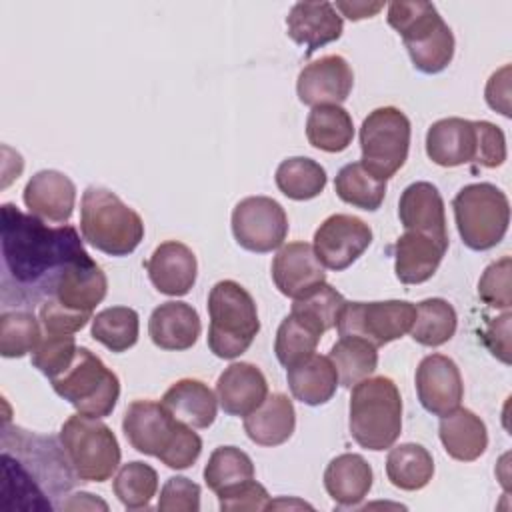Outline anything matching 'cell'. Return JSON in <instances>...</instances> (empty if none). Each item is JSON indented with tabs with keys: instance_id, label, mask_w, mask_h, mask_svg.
Returning a JSON list of instances; mask_svg holds the SVG:
<instances>
[{
	"instance_id": "1",
	"label": "cell",
	"mask_w": 512,
	"mask_h": 512,
	"mask_svg": "<svg viewBox=\"0 0 512 512\" xmlns=\"http://www.w3.org/2000/svg\"><path fill=\"white\" fill-rule=\"evenodd\" d=\"M88 256L74 226H48L2 204V296L16 290L22 302L50 298L60 274Z\"/></svg>"
},
{
	"instance_id": "2",
	"label": "cell",
	"mask_w": 512,
	"mask_h": 512,
	"mask_svg": "<svg viewBox=\"0 0 512 512\" xmlns=\"http://www.w3.org/2000/svg\"><path fill=\"white\" fill-rule=\"evenodd\" d=\"M350 436L366 450L392 448L402 432V398L388 376H368L352 386Z\"/></svg>"
},
{
	"instance_id": "3",
	"label": "cell",
	"mask_w": 512,
	"mask_h": 512,
	"mask_svg": "<svg viewBox=\"0 0 512 512\" xmlns=\"http://www.w3.org/2000/svg\"><path fill=\"white\" fill-rule=\"evenodd\" d=\"M388 24L400 34L416 70L438 74L454 58V34L430 2H390Z\"/></svg>"
},
{
	"instance_id": "4",
	"label": "cell",
	"mask_w": 512,
	"mask_h": 512,
	"mask_svg": "<svg viewBox=\"0 0 512 512\" xmlns=\"http://www.w3.org/2000/svg\"><path fill=\"white\" fill-rule=\"evenodd\" d=\"M82 238L108 256L132 254L144 238V222L112 190L88 186L80 202Z\"/></svg>"
},
{
	"instance_id": "5",
	"label": "cell",
	"mask_w": 512,
	"mask_h": 512,
	"mask_svg": "<svg viewBox=\"0 0 512 512\" xmlns=\"http://www.w3.org/2000/svg\"><path fill=\"white\" fill-rule=\"evenodd\" d=\"M208 314V348L218 358H238L260 332L256 302L234 280H220L210 288Z\"/></svg>"
},
{
	"instance_id": "6",
	"label": "cell",
	"mask_w": 512,
	"mask_h": 512,
	"mask_svg": "<svg viewBox=\"0 0 512 512\" xmlns=\"http://www.w3.org/2000/svg\"><path fill=\"white\" fill-rule=\"evenodd\" d=\"M454 220L470 250H490L502 242L510 224L508 196L490 182L468 184L452 200Z\"/></svg>"
},
{
	"instance_id": "7",
	"label": "cell",
	"mask_w": 512,
	"mask_h": 512,
	"mask_svg": "<svg viewBox=\"0 0 512 512\" xmlns=\"http://www.w3.org/2000/svg\"><path fill=\"white\" fill-rule=\"evenodd\" d=\"M58 438L78 480L106 482L120 466V444L100 418L78 412L62 424Z\"/></svg>"
},
{
	"instance_id": "8",
	"label": "cell",
	"mask_w": 512,
	"mask_h": 512,
	"mask_svg": "<svg viewBox=\"0 0 512 512\" xmlns=\"http://www.w3.org/2000/svg\"><path fill=\"white\" fill-rule=\"evenodd\" d=\"M50 382L54 392L70 402L76 412L92 418L110 416L120 396L118 376L84 346L76 350L72 364Z\"/></svg>"
},
{
	"instance_id": "9",
	"label": "cell",
	"mask_w": 512,
	"mask_h": 512,
	"mask_svg": "<svg viewBox=\"0 0 512 512\" xmlns=\"http://www.w3.org/2000/svg\"><path fill=\"white\" fill-rule=\"evenodd\" d=\"M410 120L394 106L372 110L360 126V164L380 180L394 176L410 150Z\"/></svg>"
},
{
	"instance_id": "10",
	"label": "cell",
	"mask_w": 512,
	"mask_h": 512,
	"mask_svg": "<svg viewBox=\"0 0 512 512\" xmlns=\"http://www.w3.org/2000/svg\"><path fill=\"white\" fill-rule=\"evenodd\" d=\"M414 316L416 306L406 300L346 302L336 328L338 336H358L380 348L410 332Z\"/></svg>"
},
{
	"instance_id": "11",
	"label": "cell",
	"mask_w": 512,
	"mask_h": 512,
	"mask_svg": "<svg viewBox=\"0 0 512 512\" xmlns=\"http://www.w3.org/2000/svg\"><path fill=\"white\" fill-rule=\"evenodd\" d=\"M232 234L244 250L266 254L284 244L288 216L274 198L248 196L232 210Z\"/></svg>"
},
{
	"instance_id": "12",
	"label": "cell",
	"mask_w": 512,
	"mask_h": 512,
	"mask_svg": "<svg viewBox=\"0 0 512 512\" xmlns=\"http://www.w3.org/2000/svg\"><path fill=\"white\" fill-rule=\"evenodd\" d=\"M372 242L370 226L358 216L332 214L314 232V254L328 270H346Z\"/></svg>"
},
{
	"instance_id": "13",
	"label": "cell",
	"mask_w": 512,
	"mask_h": 512,
	"mask_svg": "<svg viewBox=\"0 0 512 512\" xmlns=\"http://www.w3.org/2000/svg\"><path fill=\"white\" fill-rule=\"evenodd\" d=\"M416 394L424 410L446 416L464 398V384L456 362L444 354H428L416 368Z\"/></svg>"
},
{
	"instance_id": "14",
	"label": "cell",
	"mask_w": 512,
	"mask_h": 512,
	"mask_svg": "<svg viewBox=\"0 0 512 512\" xmlns=\"http://www.w3.org/2000/svg\"><path fill=\"white\" fill-rule=\"evenodd\" d=\"M354 86V72L346 58L338 54L322 56L306 64L296 80V92L306 106L344 102Z\"/></svg>"
},
{
	"instance_id": "15",
	"label": "cell",
	"mask_w": 512,
	"mask_h": 512,
	"mask_svg": "<svg viewBox=\"0 0 512 512\" xmlns=\"http://www.w3.org/2000/svg\"><path fill=\"white\" fill-rule=\"evenodd\" d=\"M178 424L166 406L154 400H134L122 418V430L130 446L154 458L170 444Z\"/></svg>"
},
{
	"instance_id": "16",
	"label": "cell",
	"mask_w": 512,
	"mask_h": 512,
	"mask_svg": "<svg viewBox=\"0 0 512 512\" xmlns=\"http://www.w3.org/2000/svg\"><path fill=\"white\" fill-rule=\"evenodd\" d=\"M28 212L42 222L64 224L70 220L76 202L74 182L58 170H40L24 186Z\"/></svg>"
},
{
	"instance_id": "17",
	"label": "cell",
	"mask_w": 512,
	"mask_h": 512,
	"mask_svg": "<svg viewBox=\"0 0 512 512\" xmlns=\"http://www.w3.org/2000/svg\"><path fill=\"white\" fill-rule=\"evenodd\" d=\"M272 280L280 294L300 298L326 282V272L308 242H290L272 260Z\"/></svg>"
},
{
	"instance_id": "18",
	"label": "cell",
	"mask_w": 512,
	"mask_h": 512,
	"mask_svg": "<svg viewBox=\"0 0 512 512\" xmlns=\"http://www.w3.org/2000/svg\"><path fill=\"white\" fill-rule=\"evenodd\" d=\"M144 266L150 282L160 294L184 296L196 284V256L186 244L178 240H166L156 246Z\"/></svg>"
},
{
	"instance_id": "19",
	"label": "cell",
	"mask_w": 512,
	"mask_h": 512,
	"mask_svg": "<svg viewBox=\"0 0 512 512\" xmlns=\"http://www.w3.org/2000/svg\"><path fill=\"white\" fill-rule=\"evenodd\" d=\"M342 16L330 2H298L286 16L288 36L306 48V56L342 36Z\"/></svg>"
},
{
	"instance_id": "20",
	"label": "cell",
	"mask_w": 512,
	"mask_h": 512,
	"mask_svg": "<svg viewBox=\"0 0 512 512\" xmlns=\"http://www.w3.org/2000/svg\"><path fill=\"white\" fill-rule=\"evenodd\" d=\"M478 130L474 120L442 118L436 120L426 132L428 158L444 168L470 164L476 160Z\"/></svg>"
},
{
	"instance_id": "21",
	"label": "cell",
	"mask_w": 512,
	"mask_h": 512,
	"mask_svg": "<svg viewBox=\"0 0 512 512\" xmlns=\"http://www.w3.org/2000/svg\"><path fill=\"white\" fill-rule=\"evenodd\" d=\"M108 292V280L102 268L88 256L70 264L56 280L54 298L60 306L92 316L94 308L104 300Z\"/></svg>"
},
{
	"instance_id": "22",
	"label": "cell",
	"mask_w": 512,
	"mask_h": 512,
	"mask_svg": "<svg viewBox=\"0 0 512 512\" xmlns=\"http://www.w3.org/2000/svg\"><path fill=\"white\" fill-rule=\"evenodd\" d=\"M268 396V382L262 370L250 362H234L218 376L216 398L230 416H248Z\"/></svg>"
},
{
	"instance_id": "23",
	"label": "cell",
	"mask_w": 512,
	"mask_h": 512,
	"mask_svg": "<svg viewBox=\"0 0 512 512\" xmlns=\"http://www.w3.org/2000/svg\"><path fill=\"white\" fill-rule=\"evenodd\" d=\"M398 216L404 230L448 242L444 200L434 184L414 182L406 186L398 202Z\"/></svg>"
},
{
	"instance_id": "24",
	"label": "cell",
	"mask_w": 512,
	"mask_h": 512,
	"mask_svg": "<svg viewBox=\"0 0 512 512\" xmlns=\"http://www.w3.org/2000/svg\"><path fill=\"white\" fill-rule=\"evenodd\" d=\"M394 272L402 284H422L438 270L448 242L406 230L394 242Z\"/></svg>"
},
{
	"instance_id": "25",
	"label": "cell",
	"mask_w": 512,
	"mask_h": 512,
	"mask_svg": "<svg viewBox=\"0 0 512 512\" xmlns=\"http://www.w3.org/2000/svg\"><path fill=\"white\" fill-rule=\"evenodd\" d=\"M202 324L198 312L188 302L170 300L156 306L148 320V334L162 350H188L196 344Z\"/></svg>"
},
{
	"instance_id": "26",
	"label": "cell",
	"mask_w": 512,
	"mask_h": 512,
	"mask_svg": "<svg viewBox=\"0 0 512 512\" xmlns=\"http://www.w3.org/2000/svg\"><path fill=\"white\" fill-rule=\"evenodd\" d=\"M166 410L182 424L190 428H208L216 420L218 398L216 394L196 378H182L174 382L160 400Z\"/></svg>"
},
{
	"instance_id": "27",
	"label": "cell",
	"mask_w": 512,
	"mask_h": 512,
	"mask_svg": "<svg viewBox=\"0 0 512 512\" xmlns=\"http://www.w3.org/2000/svg\"><path fill=\"white\" fill-rule=\"evenodd\" d=\"M372 466L364 456L346 452L330 460L324 470V488L338 506L360 504L372 488Z\"/></svg>"
},
{
	"instance_id": "28",
	"label": "cell",
	"mask_w": 512,
	"mask_h": 512,
	"mask_svg": "<svg viewBox=\"0 0 512 512\" xmlns=\"http://www.w3.org/2000/svg\"><path fill=\"white\" fill-rule=\"evenodd\" d=\"M296 428V412L292 400L274 392L248 416H244V432L258 446H280Z\"/></svg>"
},
{
	"instance_id": "29",
	"label": "cell",
	"mask_w": 512,
	"mask_h": 512,
	"mask_svg": "<svg viewBox=\"0 0 512 512\" xmlns=\"http://www.w3.org/2000/svg\"><path fill=\"white\" fill-rule=\"evenodd\" d=\"M438 434L446 454L460 462L478 460L488 446V432L482 418L460 406L440 418Z\"/></svg>"
},
{
	"instance_id": "30",
	"label": "cell",
	"mask_w": 512,
	"mask_h": 512,
	"mask_svg": "<svg viewBox=\"0 0 512 512\" xmlns=\"http://www.w3.org/2000/svg\"><path fill=\"white\" fill-rule=\"evenodd\" d=\"M288 388L296 400L308 406H320L332 400L338 388V374L328 356L312 354L286 368Z\"/></svg>"
},
{
	"instance_id": "31",
	"label": "cell",
	"mask_w": 512,
	"mask_h": 512,
	"mask_svg": "<svg viewBox=\"0 0 512 512\" xmlns=\"http://www.w3.org/2000/svg\"><path fill=\"white\" fill-rule=\"evenodd\" d=\"M306 138L322 152H342L352 144L354 138L352 116L338 104L314 106L306 120Z\"/></svg>"
},
{
	"instance_id": "32",
	"label": "cell",
	"mask_w": 512,
	"mask_h": 512,
	"mask_svg": "<svg viewBox=\"0 0 512 512\" xmlns=\"http://www.w3.org/2000/svg\"><path fill=\"white\" fill-rule=\"evenodd\" d=\"M386 476L400 490H422L434 476L432 454L414 442L394 446L386 458Z\"/></svg>"
},
{
	"instance_id": "33",
	"label": "cell",
	"mask_w": 512,
	"mask_h": 512,
	"mask_svg": "<svg viewBox=\"0 0 512 512\" xmlns=\"http://www.w3.org/2000/svg\"><path fill=\"white\" fill-rule=\"evenodd\" d=\"M378 348L358 336H340V340L330 348L328 358L332 360L338 384L352 388L360 380L368 378L378 366Z\"/></svg>"
},
{
	"instance_id": "34",
	"label": "cell",
	"mask_w": 512,
	"mask_h": 512,
	"mask_svg": "<svg viewBox=\"0 0 512 512\" xmlns=\"http://www.w3.org/2000/svg\"><path fill=\"white\" fill-rule=\"evenodd\" d=\"M458 326L454 306L444 298H428L416 304V316L410 326V336L422 346L446 344Z\"/></svg>"
},
{
	"instance_id": "35",
	"label": "cell",
	"mask_w": 512,
	"mask_h": 512,
	"mask_svg": "<svg viewBox=\"0 0 512 512\" xmlns=\"http://www.w3.org/2000/svg\"><path fill=\"white\" fill-rule=\"evenodd\" d=\"M322 330L312 324L308 318H304L298 312H290L278 326L276 340H274V352L282 366L290 368L304 358L312 356L320 338Z\"/></svg>"
},
{
	"instance_id": "36",
	"label": "cell",
	"mask_w": 512,
	"mask_h": 512,
	"mask_svg": "<svg viewBox=\"0 0 512 512\" xmlns=\"http://www.w3.org/2000/svg\"><path fill=\"white\" fill-rule=\"evenodd\" d=\"M276 186L290 200H312L326 188V170L312 158L292 156L278 164Z\"/></svg>"
},
{
	"instance_id": "37",
	"label": "cell",
	"mask_w": 512,
	"mask_h": 512,
	"mask_svg": "<svg viewBox=\"0 0 512 512\" xmlns=\"http://www.w3.org/2000/svg\"><path fill=\"white\" fill-rule=\"evenodd\" d=\"M338 198L354 208L374 212L382 206L386 196V180L370 174L360 162H352L340 168L334 180Z\"/></svg>"
},
{
	"instance_id": "38",
	"label": "cell",
	"mask_w": 512,
	"mask_h": 512,
	"mask_svg": "<svg viewBox=\"0 0 512 512\" xmlns=\"http://www.w3.org/2000/svg\"><path fill=\"white\" fill-rule=\"evenodd\" d=\"M138 312L128 306H110L92 318L90 334L110 352H126L138 342Z\"/></svg>"
},
{
	"instance_id": "39",
	"label": "cell",
	"mask_w": 512,
	"mask_h": 512,
	"mask_svg": "<svg viewBox=\"0 0 512 512\" xmlns=\"http://www.w3.org/2000/svg\"><path fill=\"white\" fill-rule=\"evenodd\" d=\"M252 478L254 464L250 456L236 446H218L204 466V482L216 494Z\"/></svg>"
},
{
	"instance_id": "40",
	"label": "cell",
	"mask_w": 512,
	"mask_h": 512,
	"mask_svg": "<svg viewBox=\"0 0 512 512\" xmlns=\"http://www.w3.org/2000/svg\"><path fill=\"white\" fill-rule=\"evenodd\" d=\"M112 490L126 508H148L158 490V474L150 464L140 460L122 464L112 482Z\"/></svg>"
},
{
	"instance_id": "41",
	"label": "cell",
	"mask_w": 512,
	"mask_h": 512,
	"mask_svg": "<svg viewBox=\"0 0 512 512\" xmlns=\"http://www.w3.org/2000/svg\"><path fill=\"white\" fill-rule=\"evenodd\" d=\"M40 342V322L32 312L12 310L0 316V354L4 358H22L32 354Z\"/></svg>"
},
{
	"instance_id": "42",
	"label": "cell",
	"mask_w": 512,
	"mask_h": 512,
	"mask_svg": "<svg viewBox=\"0 0 512 512\" xmlns=\"http://www.w3.org/2000/svg\"><path fill=\"white\" fill-rule=\"evenodd\" d=\"M344 304H346L344 296L330 284L322 282L310 292H306L304 296L296 298L292 304V312L302 314L312 324H316L322 332H326L336 326Z\"/></svg>"
},
{
	"instance_id": "43",
	"label": "cell",
	"mask_w": 512,
	"mask_h": 512,
	"mask_svg": "<svg viewBox=\"0 0 512 512\" xmlns=\"http://www.w3.org/2000/svg\"><path fill=\"white\" fill-rule=\"evenodd\" d=\"M76 350L78 346L72 334H46L32 352V364L52 380L72 364Z\"/></svg>"
},
{
	"instance_id": "44",
	"label": "cell",
	"mask_w": 512,
	"mask_h": 512,
	"mask_svg": "<svg viewBox=\"0 0 512 512\" xmlns=\"http://www.w3.org/2000/svg\"><path fill=\"white\" fill-rule=\"evenodd\" d=\"M510 272H512L510 256H502L482 272L478 280V296L484 304L500 310H510L512 306Z\"/></svg>"
},
{
	"instance_id": "45",
	"label": "cell",
	"mask_w": 512,
	"mask_h": 512,
	"mask_svg": "<svg viewBox=\"0 0 512 512\" xmlns=\"http://www.w3.org/2000/svg\"><path fill=\"white\" fill-rule=\"evenodd\" d=\"M200 452H202V438L194 432V428L180 422L170 444L162 450L158 460L172 470H186L198 460Z\"/></svg>"
},
{
	"instance_id": "46",
	"label": "cell",
	"mask_w": 512,
	"mask_h": 512,
	"mask_svg": "<svg viewBox=\"0 0 512 512\" xmlns=\"http://www.w3.org/2000/svg\"><path fill=\"white\" fill-rule=\"evenodd\" d=\"M156 508L160 512H198L200 486L184 476H172L164 482Z\"/></svg>"
},
{
	"instance_id": "47",
	"label": "cell",
	"mask_w": 512,
	"mask_h": 512,
	"mask_svg": "<svg viewBox=\"0 0 512 512\" xmlns=\"http://www.w3.org/2000/svg\"><path fill=\"white\" fill-rule=\"evenodd\" d=\"M216 496H218L220 510H226V512H238V510L240 512L242 510L256 512V510H266L270 504V494L254 478L246 480L242 484L230 486V488L218 492Z\"/></svg>"
},
{
	"instance_id": "48",
	"label": "cell",
	"mask_w": 512,
	"mask_h": 512,
	"mask_svg": "<svg viewBox=\"0 0 512 512\" xmlns=\"http://www.w3.org/2000/svg\"><path fill=\"white\" fill-rule=\"evenodd\" d=\"M42 328L46 334H74L82 330L92 316L72 312L64 306H60L54 298H46L38 310Z\"/></svg>"
},
{
	"instance_id": "49",
	"label": "cell",
	"mask_w": 512,
	"mask_h": 512,
	"mask_svg": "<svg viewBox=\"0 0 512 512\" xmlns=\"http://www.w3.org/2000/svg\"><path fill=\"white\" fill-rule=\"evenodd\" d=\"M478 130V148H476V164L482 168L502 166L506 160V138L504 132L486 120H474Z\"/></svg>"
},
{
	"instance_id": "50",
	"label": "cell",
	"mask_w": 512,
	"mask_h": 512,
	"mask_svg": "<svg viewBox=\"0 0 512 512\" xmlns=\"http://www.w3.org/2000/svg\"><path fill=\"white\" fill-rule=\"evenodd\" d=\"M510 318V310H504L498 318H490L482 336L488 350L504 364H510Z\"/></svg>"
},
{
	"instance_id": "51",
	"label": "cell",
	"mask_w": 512,
	"mask_h": 512,
	"mask_svg": "<svg viewBox=\"0 0 512 512\" xmlns=\"http://www.w3.org/2000/svg\"><path fill=\"white\" fill-rule=\"evenodd\" d=\"M486 102L492 110L502 116H510V66H502L496 70L486 84Z\"/></svg>"
},
{
	"instance_id": "52",
	"label": "cell",
	"mask_w": 512,
	"mask_h": 512,
	"mask_svg": "<svg viewBox=\"0 0 512 512\" xmlns=\"http://www.w3.org/2000/svg\"><path fill=\"white\" fill-rule=\"evenodd\" d=\"M334 8L340 10L350 20H362V18H372L374 14H378L384 8V4L382 2H374V4H368V2H336Z\"/></svg>"
},
{
	"instance_id": "53",
	"label": "cell",
	"mask_w": 512,
	"mask_h": 512,
	"mask_svg": "<svg viewBox=\"0 0 512 512\" xmlns=\"http://www.w3.org/2000/svg\"><path fill=\"white\" fill-rule=\"evenodd\" d=\"M62 508H68V510H78V508H102V510H106L108 506H106V502L94 498V494L80 492V494L70 496V500L62 504Z\"/></svg>"
}]
</instances>
